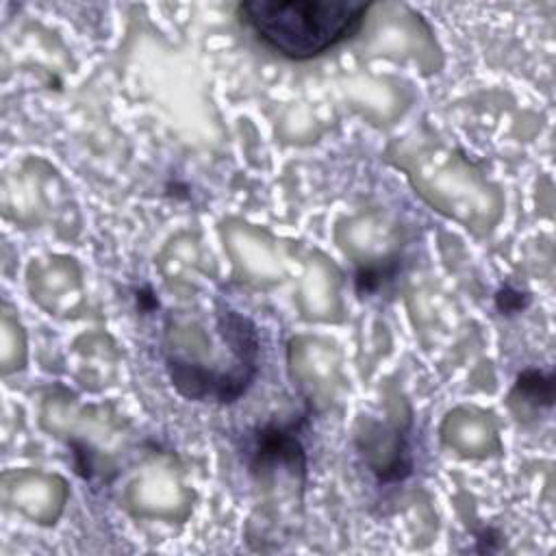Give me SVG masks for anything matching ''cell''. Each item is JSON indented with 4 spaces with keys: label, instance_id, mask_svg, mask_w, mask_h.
Listing matches in <instances>:
<instances>
[{
    "label": "cell",
    "instance_id": "cell-1",
    "mask_svg": "<svg viewBox=\"0 0 556 556\" xmlns=\"http://www.w3.org/2000/svg\"><path fill=\"white\" fill-rule=\"evenodd\" d=\"M371 2L348 0H252L237 15L271 52L306 61L352 39Z\"/></svg>",
    "mask_w": 556,
    "mask_h": 556
},
{
    "label": "cell",
    "instance_id": "cell-2",
    "mask_svg": "<svg viewBox=\"0 0 556 556\" xmlns=\"http://www.w3.org/2000/svg\"><path fill=\"white\" fill-rule=\"evenodd\" d=\"M254 467L285 465L293 473L304 471V447L298 437V424H269L254 437Z\"/></svg>",
    "mask_w": 556,
    "mask_h": 556
},
{
    "label": "cell",
    "instance_id": "cell-3",
    "mask_svg": "<svg viewBox=\"0 0 556 556\" xmlns=\"http://www.w3.org/2000/svg\"><path fill=\"white\" fill-rule=\"evenodd\" d=\"M517 391L528 400V402H543L552 404V378L541 374V371H523L517 380Z\"/></svg>",
    "mask_w": 556,
    "mask_h": 556
}]
</instances>
